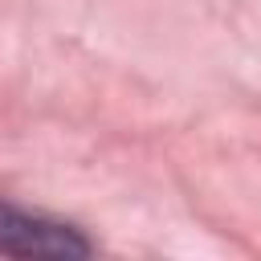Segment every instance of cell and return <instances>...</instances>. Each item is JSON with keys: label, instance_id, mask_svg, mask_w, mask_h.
<instances>
[{"label": "cell", "instance_id": "1", "mask_svg": "<svg viewBox=\"0 0 261 261\" xmlns=\"http://www.w3.org/2000/svg\"><path fill=\"white\" fill-rule=\"evenodd\" d=\"M0 253L8 257H86L90 241L61 220L0 200Z\"/></svg>", "mask_w": 261, "mask_h": 261}]
</instances>
